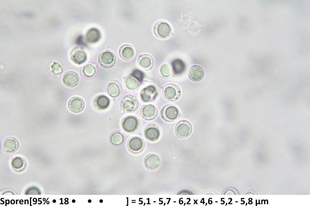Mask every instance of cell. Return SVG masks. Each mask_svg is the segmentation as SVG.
<instances>
[{"mask_svg": "<svg viewBox=\"0 0 310 206\" xmlns=\"http://www.w3.org/2000/svg\"><path fill=\"white\" fill-rule=\"evenodd\" d=\"M122 109L127 113L135 111L138 109L139 104L137 98L134 95H128L124 96L120 103Z\"/></svg>", "mask_w": 310, "mask_h": 206, "instance_id": "obj_1", "label": "cell"}, {"mask_svg": "<svg viewBox=\"0 0 310 206\" xmlns=\"http://www.w3.org/2000/svg\"><path fill=\"white\" fill-rule=\"evenodd\" d=\"M160 115L165 121L171 122L176 120L180 116L178 108L172 105H167L163 106L161 110Z\"/></svg>", "mask_w": 310, "mask_h": 206, "instance_id": "obj_2", "label": "cell"}, {"mask_svg": "<svg viewBox=\"0 0 310 206\" xmlns=\"http://www.w3.org/2000/svg\"><path fill=\"white\" fill-rule=\"evenodd\" d=\"M165 98L168 101H174L178 100L181 95L179 87L176 85L170 84L165 85L163 90Z\"/></svg>", "mask_w": 310, "mask_h": 206, "instance_id": "obj_3", "label": "cell"}, {"mask_svg": "<svg viewBox=\"0 0 310 206\" xmlns=\"http://www.w3.org/2000/svg\"><path fill=\"white\" fill-rule=\"evenodd\" d=\"M98 62L102 68L108 69L112 67L115 64L116 58L114 54L109 50L102 52L99 55Z\"/></svg>", "mask_w": 310, "mask_h": 206, "instance_id": "obj_4", "label": "cell"}, {"mask_svg": "<svg viewBox=\"0 0 310 206\" xmlns=\"http://www.w3.org/2000/svg\"><path fill=\"white\" fill-rule=\"evenodd\" d=\"M192 129V124L189 121L186 120H181L175 126V134L179 138H186L191 134Z\"/></svg>", "mask_w": 310, "mask_h": 206, "instance_id": "obj_5", "label": "cell"}, {"mask_svg": "<svg viewBox=\"0 0 310 206\" xmlns=\"http://www.w3.org/2000/svg\"><path fill=\"white\" fill-rule=\"evenodd\" d=\"M139 122L136 117L128 116L124 118L122 122V126L124 130L128 133L135 132L138 128Z\"/></svg>", "mask_w": 310, "mask_h": 206, "instance_id": "obj_6", "label": "cell"}, {"mask_svg": "<svg viewBox=\"0 0 310 206\" xmlns=\"http://www.w3.org/2000/svg\"><path fill=\"white\" fill-rule=\"evenodd\" d=\"M70 58L72 61L75 64L81 65L86 61L87 55L83 48L77 47L74 48L71 51Z\"/></svg>", "mask_w": 310, "mask_h": 206, "instance_id": "obj_7", "label": "cell"}, {"mask_svg": "<svg viewBox=\"0 0 310 206\" xmlns=\"http://www.w3.org/2000/svg\"><path fill=\"white\" fill-rule=\"evenodd\" d=\"M158 95V92L154 85H149L144 88L141 91L140 96L142 101L148 102L154 101Z\"/></svg>", "mask_w": 310, "mask_h": 206, "instance_id": "obj_8", "label": "cell"}, {"mask_svg": "<svg viewBox=\"0 0 310 206\" xmlns=\"http://www.w3.org/2000/svg\"><path fill=\"white\" fill-rule=\"evenodd\" d=\"M140 114L145 120L151 121L155 119L158 114V110L154 105L148 104L143 105L140 110Z\"/></svg>", "mask_w": 310, "mask_h": 206, "instance_id": "obj_9", "label": "cell"}, {"mask_svg": "<svg viewBox=\"0 0 310 206\" xmlns=\"http://www.w3.org/2000/svg\"><path fill=\"white\" fill-rule=\"evenodd\" d=\"M106 90L110 96L116 98L121 94L122 91V87L121 84L118 81L113 80L107 83Z\"/></svg>", "mask_w": 310, "mask_h": 206, "instance_id": "obj_10", "label": "cell"}, {"mask_svg": "<svg viewBox=\"0 0 310 206\" xmlns=\"http://www.w3.org/2000/svg\"><path fill=\"white\" fill-rule=\"evenodd\" d=\"M127 146L129 150L132 153H137L141 152L144 146L143 140L138 137H134L129 140Z\"/></svg>", "mask_w": 310, "mask_h": 206, "instance_id": "obj_11", "label": "cell"}, {"mask_svg": "<svg viewBox=\"0 0 310 206\" xmlns=\"http://www.w3.org/2000/svg\"><path fill=\"white\" fill-rule=\"evenodd\" d=\"M145 167L148 169L153 170L160 166L161 161L159 156L154 154H150L145 157L144 160Z\"/></svg>", "mask_w": 310, "mask_h": 206, "instance_id": "obj_12", "label": "cell"}, {"mask_svg": "<svg viewBox=\"0 0 310 206\" xmlns=\"http://www.w3.org/2000/svg\"><path fill=\"white\" fill-rule=\"evenodd\" d=\"M145 137L148 140L155 142L158 140L160 136V131L158 127L155 125L147 126L144 131Z\"/></svg>", "mask_w": 310, "mask_h": 206, "instance_id": "obj_13", "label": "cell"}, {"mask_svg": "<svg viewBox=\"0 0 310 206\" xmlns=\"http://www.w3.org/2000/svg\"><path fill=\"white\" fill-rule=\"evenodd\" d=\"M204 75V72L203 68L198 65L192 66L189 70L188 77L191 80L194 82L201 80Z\"/></svg>", "mask_w": 310, "mask_h": 206, "instance_id": "obj_14", "label": "cell"}, {"mask_svg": "<svg viewBox=\"0 0 310 206\" xmlns=\"http://www.w3.org/2000/svg\"><path fill=\"white\" fill-rule=\"evenodd\" d=\"M142 82L135 76L131 75L126 77L124 84L126 88L130 92H135L138 89Z\"/></svg>", "mask_w": 310, "mask_h": 206, "instance_id": "obj_15", "label": "cell"}, {"mask_svg": "<svg viewBox=\"0 0 310 206\" xmlns=\"http://www.w3.org/2000/svg\"><path fill=\"white\" fill-rule=\"evenodd\" d=\"M79 77L78 74L73 71L66 72L63 77V82L66 86L69 87H74L76 86L79 83Z\"/></svg>", "mask_w": 310, "mask_h": 206, "instance_id": "obj_16", "label": "cell"}, {"mask_svg": "<svg viewBox=\"0 0 310 206\" xmlns=\"http://www.w3.org/2000/svg\"><path fill=\"white\" fill-rule=\"evenodd\" d=\"M70 110L74 113H79L82 111L84 107V103L81 98L75 97L71 98L68 103Z\"/></svg>", "mask_w": 310, "mask_h": 206, "instance_id": "obj_17", "label": "cell"}, {"mask_svg": "<svg viewBox=\"0 0 310 206\" xmlns=\"http://www.w3.org/2000/svg\"><path fill=\"white\" fill-rule=\"evenodd\" d=\"M138 63L141 68L146 70L151 69L154 65L153 58L151 56L147 54L140 55L138 58Z\"/></svg>", "mask_w": 310, "mask_h": 206, "instance_id": "obj_18", "label": "cell"}, {"mask_svg": "<svg viewBox=\"0 0 310 206\" xmlns=\"http://www.w3.org/2000/svg\"><path fill=\"white\" fill-rule=\"evenodd\" d=\"M19 143L17 140L13 137H9L6 139L2 144L4 150L8 153L15 152L18 149Z\"/></svg>", "mask_w": 310, "mask_h": 206, "instance_id": "obj_19", "label": "cell"}, {"mask_svg": "<svg viewBox=\"0 0 310 206\" xmlns=\"http://www.w3.org/2000/svg\"><path fill=\"white\" fill-rule=\"evenodd\" d=\"M119 53L120 57L123 60L128 61L131 60L134 55V51L133 47L129 45L125 44L120 48Z\"/></svg>", "mask_w": 310, "mask_h": 206, "instance_id": "obj_20", "label": "cell"}, {"mask_svg": "<svg viewBox=\"0 0 310 206\" xmlns=\"http://www.w3.org/2000/svg\"><path fill=\"white\" fill-rule=\"evenodd\" d=\"M156 33L160 38H165L169 36L170 34L171 28L167 23L162 22L159 23L156 27Z\"/></svg>", "mask_w": 310, "mask_h": 206, "instance_id": "obj_21", "label": "cell"}, {"mask_svg": "<svg viewBox=\"0 0 310 206\" xmlns=\"http://www.w3.org/2000/svg\"><path fill=\"white\" fill-rule=\"evenodd\" d=\"M101 37L100 31L97 28H92L87 32L85 35L86 41L90 43H94L99 41Z\"/></svg>", "mask_w": 310, "mask_h": 206, "instance_id": "obj_22", "label": "cell"}, {"mask_svg": "<svg viewBox=\"0 0 310 206\" xmlns=\"http://www.w3.org/2000/svg\"><path fill=\"white\" fill-rule=\"evenodd\" d=\"M123 135L119 131L115 132L112 133L109 138V141L111 144L115 147L121 146L124 141Z\"/></svg>", "mask_w": 310, "mask_h": 206, "instance_id": "obj_23", "label": "cell"}, {"mask_svg": "<svg viewBox=\"0 0 310 206\" xmlns=\"http://www.w3.org/2000/svg\"><path fill=\"white\" fill-rule=\"evenodd\" d=\"M172 67L174 73L176 75H180L185 71L186 66L184 62L181 60L177 59L173 61Z\"/></svg>", "mask_w": 310, "mask_h": 206, "instance_id": "obj_24", "label": "cell"}, {"mask_svg": "<svg viewBox=\"0 0 310 206\" xmlns=\"http://www.w3.org/2000/svg\"><path fill=\"white\" fill-rule=\"evenodd\" d=\"M96 72L95 67L92 64H87L85 65L81 70V74L84 77L90 79L93 78Z\"/></svg>", "mask_w": 310, "mask_h": 206, "instance_id": "obj_25", "label": "cell"}, {"mask_svg": "<svg viewBox=\"0 0 310 206\" xmlns=\"http://www.w3.org/2000/svg\"><path fill=\"white\" fill-rule=\"evenodd\" d=\"M95 103L97 106L100 109H105L107 108L110 105V101L106 96L101 95L98 96L96 99Z\"/></svg>", "mask_w": 310, "mask_h": 206, "instance_id": "obj_26", "label": "cell"}, {"mask_svg": "<svg viewBox=\"0 0 310 206\" xmlns=\"http://www.w3.org/2000/svg\"><path fill=\"white\" fill-rule=\"evenodd\" d=\"M173 71L172 66L170 64L167 63L163 64L159 69L160 75L164 78L170 77L173 74Z\"/></svg>", "mask_w": 310, "mask_h": 206, "instance_id": "obj_27", "label": "cell"}, {"mask_svg": "<svg viewBox=\"0 0 310 206\" xmlns=\"http://www.w3.org/2000/svg\"><path fill=\"white\" fill-rule=\"evenodd\" d=\"M24 160L22 158L18 157L15 158L12 162V166L16 169H20L22 168L24 165Z\"/></svg>", "mask_w": 310, "mask_h": 206, "instance_id": "obj_28", "label": "cell"}, {"mask_svg": "<svg viewBox=\"0 0 310 206\" xmlns=\"http://www.w3.org/2000/svg\"><path fill=\"white\" fill-rule=\"evenodd\" d=\"M51 69L54 74L55 75L61 73L63 71L61 66L57 62H54L52 64Z\"/></svg>", "mask_w": 310, "mask_h": 206, "instance_id": "obj_29", "label": "cell"}, {"mask_svg": "<svg viewBox=\"0 0 310 206\" xmlns=\"http://www.w3.org/2000/svg\"><path fill=\"white\" fill-rule=\"evenodd\" d=\"M131 75L135 76L142 82L144 77V73L138 69H134Z\"/></svg>", "mask_w": 310, "mask_h": 206, "instance_id": "obj_30", "label": "cell"}, {"mask_svg": "<svg viewBox=\"0 0 310 206\" xmlns=\"http://www.w3.org/2000/svg\"><path fill=\"white\" fill-rule=\"evenodd\" d=\"M53 202H54V203H55V202H56V200H55V199H54V200H53Z\"/></svg>", "mask_w": 310, "mask_h": 206, "instance_id": "obj_31", "label": "cell"}, {"mask_svg": "<svg viewBox=\"0 0 310 206\" xmlns=\"http://www.w3.org/2000/svg\"><path fill=\"white\" fill-rule=\"evenodd\" d=\"M88 201V202H91V200H89Z\"/></svg>", "mask_w": 310, "mask_h": 206, "instance_id": "obj_32", "label": "cell"}]
</instances>
